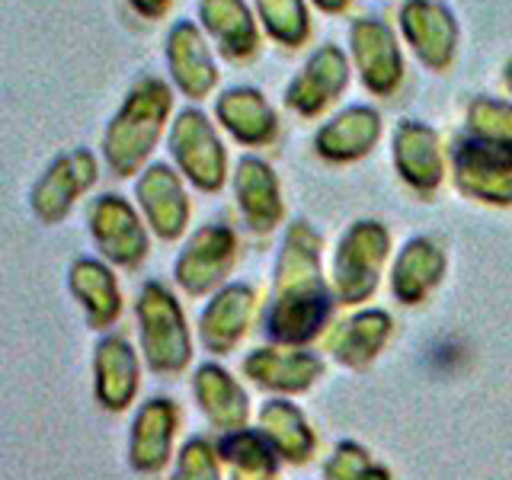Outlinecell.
I'll return each instance as SVG.
<instances>
[{
    "label": "cell",
    "mask_w": 512,
    "mask_h": 480,
    "mask_svg": "<svg viewBox=\"0 0 512 480\" xmlns=\"http://www.w3.org/2000/svg\"><path fill=\"white\" fill-rule=\"evenodd\" d=\"M349 55L368 93L394 96L404 84V52L394 29L378 16H359L349 23Z\"/></svg>",
    "instance_id": "6"
},
{
    "label": "cell",
    "mask_w": 512,
    "mask_h": 480,
    "mask_svg": "<svg viewBox=\"0 0 512 480\" xmlns=\"http://www.w3.org/2000/svg\"><path fill=\"white\" fill-rule=\"evenodd\" d=\"M218 458V448L208 439H189L176 458L173 480H221Z\"/></svg>",
    "instance_id": "33"
},
{
    "label": "cell",
    "mask_w": 512,
    "mask_h": 480,
    "mask_svg": "<svg viewBox=\"0 0 512 480\" xmlns=\"http://www.w3.org/2000/svg\"><path fill=\"white\" fill-rule=\"evenodd\" d=\"M464 135L512 164V103L496 96H474L464 112Z\"/></svg>",
    "instance_id": "29"
},
{
    "label": "cell",
    "mask_w": 512,
    "mask_h": 480,
    "mask_svg": "<svg viewBox=\"0 0 512 480\" xmlns=\"http://www.w3.org/2000/svg\"><path fill=\"white\" fill-rule=\"evenodd\" d=\"M96 176H100V164L87 148L58 154L29 192L32 212L45 224H61L71 215L77 199L96 183Z\"/></svg>",
    "instance_id": "9"
},
{
    "label": "cell",
    "mask_w": 512,
    "mask_h": 480,
    "mask_svg": "<svg viewBox=\"0 0 512 480\" xmlns=\"http://www.w3.org/2000/svg\"><path fill=\"white\" fill-rule=\"evenodd\" d=\"M128 4H132V10L144 16V20H157V16H164L170 10L173 0H128Z\"/></svg>",
    "instance_id": "34"
},
{
    "label": "cell",
    "mask_w": 512,
    "mask_h": 480,
    "mask_svg": "<svg viewBox=\"0 0 512 480\" xmlns=\"http://www.w3.org/2000/svg\"><path fill=\"white\" fill-rule=\"evenodd\" d=\"M93 384H96V400L106 410H125L138 394V356L128 340L122 336H106V340L96 346L93 356Z\"/></svg>",
    "instance_id": "24"
},
{
    "label": "cell",
    "mask_w": 512,
    "mask_h": 480,
    "mask_svg": "<svg viewBox=\"0 0 512 480\" xmlns=\"http://www.w3.org/2000/svg\"><path fill=\"white\" fill-rule=\"evenodd\" d=\"M391 327H394V320L388 311H381V308L359 311L340 320V324L330 330L327 352L346 368H365L368 362L378 359L384 343L391 340Z\"/></svg>",
    "instance_id": "23"
},
{
    "label": "cell",
    "mask_w": 512,
    "mask_h": 480,
    "mask_svg": "<svg viewBox=\"0 0 512 480\" xmlns=\"http://www.w3.org/2000/svg\"><path fill=\"white\" fill-rule=\"evenodd\" d=\"M90 234L106 260L125 269L138 266L151 250L148 228L141 224L128 199L116 196V192H106L90 205Z\"/></svg>",
    "instance_id": "11"
},
{
    "label": "cell",
    "mask_w": 512,
    "mask_h": 480,
    "mask_svg": "<svg viewBox=\"0 0 512 480\" xmlns=\"http://www.w3.org/2000/svg\"><path fill=\"white\" fill-rule=\"evenodd\" d=\"M349 55L340 45H320L308 55V61L295 71V77L285 87V106L301 119H314L327 112L343 96L349 84Z\"/></svg>",
    "instance_id": "8"
},
{
    "label": "cell",
    "mask_w": 512,
    "mask_h": 480,
    "mask_svg": "<svg viewBox=\"0 0 512 480\" xmlns=\"http://www.w3.org/2000/svg\"><path fill=\"white\" fill-rule=\"evenodd\" d=\"M215 116L224 125V132H231V138L247 144V148H263L279 135L276 109L256 87H228L215 100Z\"/></svg>",
    "instance_id": "20"
},
{
    "label": "cell",
    "mask_w": 512,
    "mask_h": 480,
    "mask_svg": "<svg viewBox=\"0 0 512 480\" xmlns=\"http://www.w3.org/2000/svg\"><path fill=\"white\" fill-rule=\"evenodd\" d=\"M327 480H391V471L372 461L359 442H340L324 464Z\"/></svg>",
    "instance_id": "32"
},
{
    "label": "cell",
    "mask_w": 512,
    "mask_h": 480,
    "mask_svg": "<svg viewBox=\"0 0 512 480\" xmlns=\"http://www.w3.org/2000/svg\"><path fill=\"white\" fill-rule=\"evenodd\" d=\"M391 154L400 180L410 189L416 192L439 189L445 176V160H442L436 128H429L420 119H400L391 138Z\"/></svg>",
    "instance_id": "15"
},
{
    "label": "cell",
    "mask_w": 512,
    "mask_h": 480,
    "mask_svg": "<svg viewBox=\"0 0 512 480\" xmlns=\"http://www.w3.org/2000/svg\"><path fill=\"white\" fill-rule=\"evenodd\" d=\"M176 423H180V410L167 397H154L135 413L132 442H128V458L135 471L157 474L170 461Z\"/></svg>",
    "instance_id": "21"
},
{
    "label": "cell",
    "mask_w": 512,
    "mask_h": 480,
    "mask_svg": "<svg viewBox=\"0 0 512 480\" xmlns=\"http://www.w3.org/2000/svg\"><path fill=\"white\" fill-rule=\"evenodd\" d=\"M199 23L221 58L250 61L260 52V29L247 0H199Z\"/></svg>",
    "instance_id": "19"
},
{
    "label": "cell",
    "mask_w": 512,
    "mask_h": 480,
    "mask_svg": "<svg viewBox=\"0 0 512 480\" xmlns=\"http://www.w3.org/2000/svg\"><path fill=\"white\" fill-rule=\"evenodd\" d=\"M311 4L317 10H324V13H343L352 4V0H311Z\"/></svg>",
    "instance_id": "35"
},
{
    "label": "cell",
    "mask_w": 512,
    "mask_h": 480,
    "mask_svg": "<svg viewBox=\"0 0 512 480\" xmlns=\"http://www.w3.org/2000/svg\"><path fill=\"white\" fill-rule=\"evenodd\" d=\"M68 285H71V295L80 301V308H84L87 324L93 330H106L119 320L122 295L109 266H103L100 260H90V256H80V260L71 263Z\"/></svg>",
    "instance_id": "27"
},
{
    "label": "cell",
    "mask_w": 512,
    "mask_h": 480,
    "mask_svg": "<svg viewBox=\"0 0 512 480\" xmlns=\"http://www.w3.org/2000/svg\"><path fill=\"white\" fill-rule=\"evenodd\" d=\"M381 138V116L375 106H346L336 112L330 122H324L314 132V151L330 160V164H352L372 148Z\"/></svg>",
    "instance_id": "18"
},
{
    "label": "cell",
    "mask_w": 512,
    "mask_h": 480,
    "mask_svg": "<svg viewBox=\"0 0 512 480\" xmlns=\"http://www.w3.org/2000/svg\"><path fill=\"white\" fill-rule=\"evenodd\" d=\"M244 372L250 381H256L266 391L279 394H301L324 375V362L314 352L304 349H253L244 359Z\"/></svg>",
    "instance_id": "22"
},
{
    "label": "cell",
    "mask_w": 512,
    "mask_h": 480,
    "mask_svg": "<svg viewBox=\"0 0 512 480\" xmlns=\"http://www.w3.org/2000/svg\"><path fill=\"white\" fill-rule=\"evenodd\" d=\"M192 391L202 413L208 416V423L224 429V432H237L244 429L250 420V397L240 384L231 378L228 368H221L215 362H205L196 368V378H192Z\"/></svg>",
    "instance_id": "25"
},
{
    "label": "cell",
    "mask_w": 512,
    "mask_h": 480,
    "mask_svg": "<svg viewBox=\"0 0 512 480\" xmlns=\"http://www.w3.org/2000/svg\"><path fill=\"white\" fill-rule=\"evenodd\" d=\"M164 58L173 84L180 87L186 100H205L218 84V64L208 48L202 29L192 20H176L167 32Z\"/></svg>",
    "instance_id": "13"
},
{
    "label": "cell",
    "mask_w": 512,
    "mask_h": 480,
    "mask_svg": "<svg viewBox=\"0 0 512 480\" xmlns=\"http://www.w3.org/2000/svg\"><path fill=\"white\" fill-rule=\"evenodd\" d=\"M324 240L308 221H292L285 228L276 260V288L266 314L269 340L285 346L311 343L327 327L333 311V285L320 269Z\"/></svg>",
    "instance_id": "1"
},
{
    "label": "cell",
    "mask_w": 512,
    "mask_h": 480,
    "mask_svg": "<svg viewBox=\"0 0 512 480\" xmlns=\"http://www.w3.org/2000/svg\"><path fill=\"white\" fill-rule=\"evenodd\" d=\"M221 461H228L234 474H253V477H276L279 471V452L269 445L263 432L253 429H237L224 432V439L215 445Z\"/></svg>",
    "instance_id": "30"
},
{
    "label": "cell",
    "mask_w": 512,
    "mask_h": 480,
    "mask_svg": "<svg viewBox=\"0 0 512 480\" xmlns=\"http://www.w3.org/2000/svg\"><path fill=\"white\" fill-rule=\"evenodd\" d=\"M135 199L160 240H176L189 224V199L170 164H148L135 183Z\"/></svg>",
    "instance_id": "14"
},
{
    "label": "cell",
    "mask_w": 512,
    "mask_h": 480,
    "mask_svg": "<svg viewBox=\"0 0 512 480\" xmlns=\"http://www.w3.org/2000/svg\"><path fill=\"white\" fill-rule=\"evenodd\" d=\"M391 234L381 221L349 224L333 253V295L343 304H359L375 295L381 266L388 260Z\"/></svg>",
    "instance_id": "4"
},
{
    "label": "cell",
    "mask_w": 512,
    "mask_h": 480,
    "mask_svg": "<svg viewBox=\"0 0 512 480\" xmlns=\"http://www.w3.org/2000/svg\"><path fill=\"white\" fill-rule=\"evenodd\" d=\"M260 432L276 448L279 458L304 464L314 455V432L304 420V413L285 397H272L260 410Z\"/></svg>",
    "instance_id": "28"
},
{
    "label": "cell",
    "mask_w": 512,
    "mask_h": 480,
    "mask_svg": "<svg viewBox=\"0 0 512 480\" xmlns=\"http://www.w3.org/2000/svg\"><path fill=\"white\" fill-rule=\"evenodd\" d=\"M167 148L186 180L202 192H218L228 183V151L202 109H180L170 122Z\"/></svg>",
    "instance_id": "5"
},
{
    "label": "cell",
    "mask_w": 512,
    "mask_h": 480,
    "mask_svg": "<svg viewBox=\"0 0 512 480\" xmlns=\"http://www.w3.org/2000/svg\"><path fill=\"white\" fill-rule=\"evenodd\" d=\"M445 276V253L436 240L413 237L400 247L391 269V292L400 304H420Z\"/></svg>",
    "instance_id": "26"
},
{
    "label": "cell",
    "mask_w": 512,
    "mask_h": 480,
    "mask_svg": "<svg viewBox=\"0 0 512 480\" xmlns=\"http://www.w3.org/2000/svg\"><path fill=\"white\" fill-rule=\"evenodd\" d=\"M256 20L272 42L298 48L311 36V13L304 0H256Z\"/></svg>",
    "instance_id": "31"
},
{
    "label": "cell",
    "mask_w": 512,
    "mask_h": 480,
    "mask_svg": "<svg viewBox=\"0 0 512 480\" xmlns=\"http://www.w3.org/2000/svg\"><path fill=\"white\" fill-rule=\"evenodd\" d=\"M256 314V292L247 282H231L215 292V298L208 301V308L199 317V336L202 346L215 356L231 352L244 333L253 324Z\"/></svg>",
    "instance_id": "17"
},
{
    "label": "cell",
    "mask_w": 512,
    "mask_h": 480,
    "mask_svg": "<svg viewBox=\"0 0 512 480\" xmlns=\"http://www.w3.org/2000/svg\"><path fill=\"white\" fill-rule=\"evenodd\" d=\"M503 84H506V90L512 93V58L503 64Z\"/></svg>",
    "instance_id": "36"
},
{
    "label": "cell",
    "mask_w": 512,
    "mask_h": 480,
    "mask_svg": "<svg viewBox=\"0 0 512 480\" xmlns=\"http://www.w3.org/2000/svg\"><path fill=\"white\" fill-rule=\"evenodd\" d=\"M173 112V90L154 74L128 87L122 106L103 132V160L116 176H132L151 160L167 119Z\"/></svg>",
    "instance_id": "2"
},
{
    "label": "cell",
    "mask_w": 512,
    "mask_h": 480,
    "mask_svg": "<svg viewBox=\"0 0 512 480\" xmlns=\"http://www.w3.org/2000/svg\"><path fill=\"white\" fill-rule=\"evenodd\" d=\"M400 36L410 45V52L420 58L429 71H448L458 58L461 29L455 13L442 0H404L400 7Z\"/></svg>",
    "instance_id": "7"
},
{
    "label": "cell",
    "mask_w": 512,
    "mask_h": 480,
    "mask_svg": "<svg viewBox=\"0 0 512 480\" xmlns=\"http://www.w3.org/2000/svg\"><path fill=\"white\" fill-rule=\"evenodd\" d=\"M234 199L240 215H244L247 228L253 234H272L282 224L285 205H282V189L272 167L260 157H240L234 170Z\"/></svg>",
    "instance_id": "16"
},
{
    "label": "cell",
    "mask_w": 512,
    "mask_h": 480,
    "mask_svg": "<svg viewBox=\"0 0 512 480\" xmlns=\"http://www.w3.org/2000/svg\"><path fill=\"white\" fill-rule=\"evenodd\" d=\"M138 330L144 359L160 375L183 372L192 356L189 330L180 301L160 282H148L138 295Z\"/></svg>",
    "instance_id": "3"
},
{
    "label": "cell",
    "mask_w": 512,
    "mask_h": 480,
    "mask_svg": "<svg viewBox=\"0 0 512 480\" xmlns=\"http://www.w3.org/2000/svg\"><path fill=\"white\" fill-rule=\"evenodd\" d=\"M237 260V237L228 224H202L192 231L186 247L176 256V282L189 295H205L218 288Z\"/></svg>",
    "instance_id": "10"
},
{
    "label": "cell",
    "mask_w": 512,
    "mask_h": 480,
    "mask_svg": "<svg viewBox=\"0 0 512 480\" xmlns=\"http://www.w3.org/2000/svg\"><path fill=\"white\" fill-rule=\"evenodd\" d=\"M234 480H269V477H253V474H234Z\"/></svg>",
    "instance_id": "37"
},
{
    "label": "cell",
    "mask_w": 512,
    "mask_h": 480,
    "mask_svg": "<svg viewBox=\"0 0 512 480\" xmlns=\"http://www.w3.org/2000/svg\"><path fill=\"white\" fill-rule=\"evenodd\" d=\"M452 173L458 192H464L468 199L487 205H512V164L464 132L452 144Z\"/></svg>",
    "instance_id": "12"
}]
</instances>
